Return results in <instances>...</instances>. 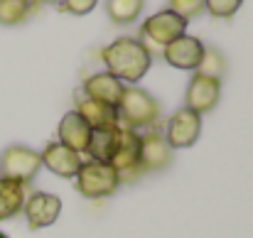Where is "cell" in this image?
I'll return each mask as SVG.
<instances>
[{
	"instance_id": "obj_16",
	"label": "cell",
	"mask_w": 253,
	"mask_h": 238,
	"mask_svg": "<svg viewBox=\"0 0 253 238\" xmlns=\"http://www.w3.org/2000/svg\"><path fill=\"white\" fill-rule=\"evenodd\" d=\"M25 199H27V189H25V184L12 182V179H2V177H0V221L15 219V216L22 211Z\"/></svg>"
},
{
	"instance_id": "obj_25",
	"label": "cell",
	"mask_w": 253,
	"mask_h": 238,
	"mask_svg": "<svg viewBox=\"0 0 253 238\" xmlns=\"http://www.w3.org/2000/svg\"><path fill=\"white\" fill-rule=\"evenodd\" d=\"M0 238H7V236H5V234H0Z\"/></svg>"
},
{
	"instance_id": "obj_23",
	"label": "cell",
	"mask_w": 253,
	"mask_h": 238,
	"mask_svg": "<svg viewBox=\"0 0 253 238\" xmlns=\"http://www.w3.org/2000/svg\"><path fill=\"white\" fill-rule=\"evenodd\" d=\"M96 2L98 0H62L59 2V7H62V12H69V15H88L93 7H96Z\"/></svg>"
},
{
	"instance_id": "obj_11",
	"label": "cell",
	"mask_w": 253,
	"mask_h": 238,
	"mask_svg": "<svg viewBox=\"0 0 253 238\" xmlns=\"http://www.w3.org/2000/svg\"><path fill=\"white\" fill-rule=\"evenodd\" d=\"M172 162V148L163 133L148 130L140 135V167L143 172H163Z\"/></svg>"
},
{
	"instance_id": "obj_2",
	"label": "cell",
	"mask_w": 253,
	"mask_h": 238,
	"mask_svg": "<svg viewBox=\"0 0 253 238\" xmlns=\"http://www.w3.org/2000/svg\"><path fill=\"white\" fill-rule=\"evenodd\" d=\"M116 111H118L121 125L130 130L150 128L160 120V103L145 88H138V86H126Z\"/></svg>"
},
{
	"instance_id": "obj_18",
	"label": "cell",
	"mask_w": 253,
	"mask_h": 238,
	"mask_svg": "<svg viewBox=\"0 0 253 238\" xmlns=\"http://www.w3.org/2000/svg\"><path fill=\"white\" fill-rule=\"evenodd\" d=\"M37 10V0H0V25H22Z\"/></svg>"
},
{
	"instance_id": "obj_1",
	"label": "cell",
	"mask_w": 253,
	"mask_h": 238,
	"mask_svg": "<svg viewBox=\"0 0 253 238\" xmlns=\"http://www.w3.org/2000/svg\"><path fill=\"white\" fill-rule=\"evenodd\" d=\"M101 62L106 64L108 74H113L116 79L133 86L153 67V54L140 44V40L118 37L116 42H111L101 49Z\"/></svg>"
},
{
	"instance_id": "obj_21",
	"label": "cell",
	"mask_w": 253,
	"mask_h": 238,
	"mask_svg": "<svg viewBox=\"0 0 253 238\" xmlns=\"http://www.w3.org/2000/svg\"><path fill=\"white\" fill-rule=\"evenodd\" d=\"M168 10L179 15L184 22H189L204 12V0H168Z\"/></svg>"
},
{
	"instance_id": "obj_10",
	"label": "cell",
	"mask_w": 253,
	"mask_h": 238,
	"mask_svg": "<svg viewBox=\"0 0 253 238\" xmlns=\"http://www.w3.org/2000/svg\"><path fill=\"white\" fill-rule=\"evenodd\" d=\"M163 57L169 67L174 69H184V72H197L202 57H204V42L199 37L192 35H182L177 40H172L168 47L163 49Z\"/></svg>"
},
{
	"instance_id": "obj_5",
	"label": "cell",
	"mask_w": 253,
	"mask_h": 238,
	"mask_svg": "<svg viewBox=\"0 0 253 238\" xmlns=\"http://www.w3.org/2000/svg\"><path fill=\"white\" fill-rule=\"evenodd\" d=\"M116 172H118V182L121 184H128V182H135L140 179L145 172L140 167V135L130 128H123L118 130V148L113 153V158L108 162Z\"/></svg>"
},
{
	"instance_id": "obj_6",
	"label": "cell",
	"mask_w": 253,
	"mask_h": 238,
	"mask_svg": "<svg viewBox=\"0 0 253 238\" xmlns=\"http://www.w3.org/2000/svg\"><path fill=\"white\" fill-rule=\"evenodd\" d=\"M40 167H42L40 153L32 150V148H27V145H10L0 155V177L2 179L20 182L25 187L37 177Z\"/></svg>"
},
{
	"instance_id": "obj_15",
	"label": "cell",
	"mask_w": 253,
	"mask_h": 238,
	"mask_svg": "<svg viewBox=\"0 0 253 238\" xmlns=\"http://www.w3.org/2000/svg\"><path fill=\"white\" fill-rule=\"evenodd\" d=\"M91 128L84 123V118L77 113V111H69L64 113V118L59 120V128H57V135H59V143L67 145L69 150L84 155L88 143H91Z\"/></svg>"
},
{
	"instance_id": "obj_7",
	"label": "cell",
	"mask_w": 253,
	"mask_h": 238,
	"mask_svg": "<svg viewBox=\"0 0 253 238\" xmlns=\"http://www.w3.org/2000/svg\"><path fill=\"white\" fill-rule=\"evenodd\" d=\"M199 133H202V116L189 111L187 106H182L169 118L165 140L169 143L172 150H184V148H192L199 140Z\"/></svg>"
},
{
	"instance_id": "obj_17",
	"label": "cell",
	"mask_w": 253,
	"mask_h": 238,
	"mask_svg": "<svg viewBox=\"0 0 253 238\" xmlns=\"http://www.w3.org/2000/svg\"><path fill=\"white\" fill-rule=\"evenodd\" d=\"M118 130H121V125L113 130H93L86 155H91V159H96V162H111L116 148H118Z\"/></svg>"
},
{
	"instance_id": "obj_13",
	"label": "cell",
	"mask_w": 253,
	"mask_h": 238,
	"mask_svg": "<svg viewBox=\"0 0 253 238\" xmlns=\"http://www.w3.org/2000/svg\"><path fill=\"white\" fill-rule=\"evenodd\" d=\"M77 113L84 118V123L91 130H113L121 125L118 120V111L113 106L98 103L93 98H88L84 93L77 96Z\"/></svg>"
},
{
	"instance_id": "obj_4",
	"label": "cell",
	"mask_w": 253,
	"mask_h": 238,
	"mask_svg": "<svg viewBox=\"0 0 253 238\" xmlns=\"http://www.w3.org/2000/svg\"><path fill=\"white\" fill-rule=\"evenodd\" d=\"M77 192L84 199H106L118 189V172L108 162H96L88 159L77 172Z\"/></svg>"
},
{
	"instance_id": "obj_14",
	"label": "cell",
	"mask_w": 253,
	"mask_h": 238,
	"mask_svg": "<svg viewBox=\"0 0 253 238\" xmlns=\"http://www.w3.org/2000/svg\"><path fill=\"white\" fill-rule=\"evenodd\" d=\"M123 91H126V83H123L121 79H116L113 74H108V72L91 74V77L84 81V88H82L84 96L93 98V101H98V103L113 106V108H118Z\"/></svg>"
},
{
	"instance_id": "obj_3",
	"label": "cell",
	"mask_w": 253,
	"mask_h": 238,
	"mask_svg": "<svg viewBox=\"0 0 253 238\" xmlns=\"http://www.w3.org/2000/svg\"><path fill=\"white\" fill-rule=\"evenodd\" d=\"M187 30V22L174 15L172 10H160L155 15H150L143 25H140V44L153 54L155 49H165L172 40L182 37Z\"/></svg>"
},
{
	"instance_id": "obj_20",
	"label": "cell",
	"mask_w": 253,
	"mask_h": 238,
	"mask_svg": "<svg viewBox=\"0 0 253 238\" xmlns=\"http://www.w3.org/2000/svg\"><path fill=\"white\" fill-rule=\"evenodd\" d=\"M226 69H229V64H226L224 54H221L219 49H214V47H204V57H202L197 72L204 74V77H211V79L221 81L224 74H226Z\"/></svg>"
},
{
	"instance_id": "obj_8",
	"label": "cell",
	"mask_w": 253,
	"mask_h": 238,
	"mask_svg": "<svg viewBox=\"0 0 253 238\" xmlns=\"http://www.w3.org/2000/svg\"><path fill=\"white\" fill-rule=\"evenodd\" d=\"M22 211L27 216V226L32 231H40V229L52 226L59 219L62 199L57 194H49V192H32V194H27Z\"/></svg>"
},
{
	"instance_id": "obj_19",
	"label": "cell",
	"mask_w": 253,
	"mask_h": 238,
	"mask_svg": "<svg viewBox=\"0 0 253 238\" xmlns=\"http://www.w3.org/2000/svg\"><path fill=\"white\" fill-rule=\"evenodd\" d=\"M145 0H106V12L113 25H130L140 17Z\"/></svg>"
},
{
	"instance_id": "obj_22",
	"label": "cell",
	"mask_w": 253,
	"mask_h": 238,
	"mask_svg": "<svg viewBox=\"0 0 253 238\" xmlns=\"http://www.w3.org/2000/svg\"><path fill=\"white\" fill-rule=\"evenodd\" d=\"M241 5H244V0H204V10H209V15L219 17V20L234 17Z\"/></svg>"
},
{
	"instance_id": "obj_12",
	"label": "cell",
	"mask_w": 253,
	"mask_h": 238,
	"mask_svg": "<svg viewBox=\"0 0 253 238\" xmlns=\"http://www.w3.org/2000/svg\"><path fill=\"white\" fill-rule=\"evenodd\" d=\"M40 158H42V164H44L52 174L64 177V179L77 177V172H79L82 164H84V159H82L79 153L69 150V148L62 145V143H47V148L40 153Z\"/></svg>"
},
{
	"instance_id": "obj_24",
	"label": "cell",
	"mask_w": 253,
	"mask_h": 238,
	"mask_svg": "<svg viewBox=\"0 0 253 238\" xmlns=\"http://www.w3.org/2000/svg\"><path fill=\"white\" fill-rule=\"evenodd\" d=\"M37 2H47V5H59L62 0H37Z\"/></svg>"
},
{
	"instance_id": "obj_9",
	"label": "cell",
	"mask_w": 253,
	"mask_h": 238,
	"mask_svg": "<svg viewBox=\"0 0 253 238\" xmlns=\"http://www.w3.org/2000/svg\"><path fill=\"white\" fill-rule=\"evenodd\" d=\"M221 98V81L211 79V77H204V74H194L189 86H187V96H184V106L199 116L209 113L216 108Z\"/></svg>"
}]
</instances>
